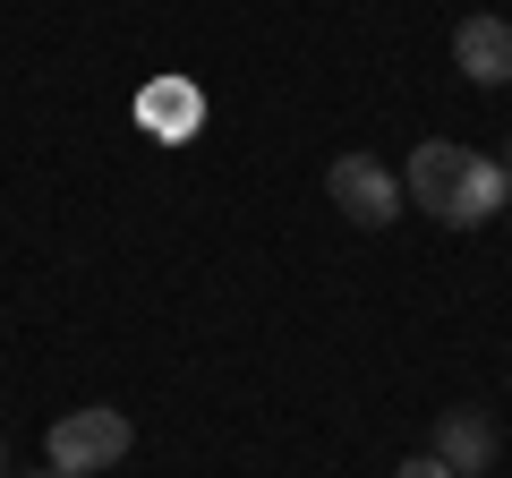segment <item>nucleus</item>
<instances>
[{"mask_svg": "<svg viewBox=\"0 0 512 478\" xmlns=\"http://www.w3.org/2000/svg\"><path fill=\"white\" fill-rule=\"evenodd\" d=\"M461 171H470V146H453V137H427V146L410 154V171H402V197H410V205H427L436 222H453Z\"/></svg>", "mask_w": 512, "mask_h": 478, "instance_id": "7ed1b4c3", "label": "nucleus"}, {"mask_svg": "<svg viewBox=\"0 0 512 478\" xmlns=\"http://www.w3.org/2000/svg\"><path fill=\"white\" fill-rule=\"evenodd\" d=\"M495 163H504V171H512V137H504V154H495Z\"/></svg>", "mask_w": 512, "mask_h": 478, "instance_id": "1a4fd4ad", "label": "nucleus"}, {"mask_svg": "<svg viewBox=\"0 0 512 478\" xmlns=\"http://www.w3.org/2000/svg\"><path fill=\"white\" fill-rule=\"evenodd\" d=\"M512 205V171L495 163V154H470V171H461V197H453V231H478V222H495Z\"/></svg>", "mask_w": 512, "mask_h": 478, "instance_id": "423d86ee", "label": "nucleus"}, {"mask_svg": "<svg viewBox=\"0 0 512 478\" xmlns=\"http://www.w3.org/2000/svg\"><path fill=\"white\" fill-rule=\"evenodd\" d=\"M146 120H154L163 137H188V129L205 120V103H197V86H154V94H146Z\"/></svg>", "mask_w": 512, "mask_h": 478, "instance_id": "0eeeda50", "label": "nucleus"}, {"mask_svg": "<svg viewBox=\"0 0 512 478\" xmlns=\"http://www.w3.org/2000/svg\"><path fill=\"white\" fill-rule=\"evenodd\" d=\"M427 453H436L453 478H487V470H495V419H487V410H470V402L444 410V419H436V444H427Z\"/></svg>", "mask_w": 512, "mask_h": 478, "instance_id": "20e7f679", "label": "nucleus"}, {"mask_svg": "<svg viewBox=\"0 0 512 478\" xmlns=\"http://www.w3.org/2000/svg\"><path fill=\"white\" fill-rule=\"evenodd\" d=\"M504 214H512V205H504Z\"/></svg>", "mask_w": 512, "mask_h": 478, "instance_id": "f8f14e48", "label": "nucleus"}, {"mask_svg": "<svg viewBox=\"0 0 512 478\" xmlns=\"http://www.w3.org/2000/svg\"><path fill=\"white\" fill-rule=\"evenodd\" d=\"M0 478H9V444H0Z\"/></svg>", "mask_w": 512, "mask_h": 478, "instance_id": "9d476101", "label": "nucleus"}, {"mask_svg": "<svg viewBox=\"0 0 512 478\" xmlns=\"http://www.w3.org/2000/svg\"><path fill=\"white\" fill-rule=\"evenodd\" d=\"M325 188H333V205H342L359 231H393V214H402V180L376 163V154H333V171H325Z\"/></svg>", "mask_w": 512, "mask_h": 478, "instance_id": "f03ea898", "label": "nucleus"}, {"mask_svg": "<svg viewBox=\"0 0 512 478\" xmlns=\"http://www.w3.org/2000/svg\"><path fill=\"white\" fill-rule=\"evenodd\" d=\"M128 444H137L128 410L86 402V410H60V419H52V436H43V461H52V470H69V478H94V470H111Z\"/></svg>", "mask_w": 512, "mask_h": 478, "instance_id": "f257e3e1", "label": "nucleus"}, {"mask_svg": "<svg viewBox=\"0 0 512 478\" xmlns=\"http://www.w3.org/2000/svg\"><path fill=\"white\" fill-rule=\"evenodd\" d=\"M43 478H69V470H52V461H43Z\"/></svg>", "mask_w": 512, "mask_h": 478, "instance_id": "9b49d317", "label": "nucleus"}, {"mask_svg": "<svg viewBox=\"0 0 512 478\" xmlns=\"http://www.w3.org/2000/svg\"><path fill=\"white\" fill-rule=\"evenodd\" d=\"M393 478H453V470H444L436 453H410V461H402V470H393Z\"/></svg>", "mask_w": 512, "mask_h": 478, "instance_id": "6e6552de", "label": "nucleus"}, {"mask_svg": "<svg viewBox=\"0 0 512 478\" xmlns=\"http://www.w3.org/2000/svg\"><path fill=\"white\" fill-rule=\"evenodd\" d=\"M453 69L470 86H504L512 77V26L504 18H461L453 26Z\"/></svg>", "mask_w": 512, "mask_h": 478, "instance_id": "39448f33", "label": "nucleus"}]
</instances>
